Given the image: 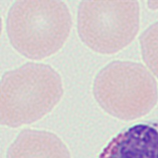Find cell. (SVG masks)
<instances>
[{
	"label": "cell",
	"mask_w": 158,
	"mask_h": 158,
	"mask_svg": "<svg viewBox=\"0 0 158 158\" xmlns=\"http://www.w3.org/2000/svg\"><path fill=\"white\" fill-rule=\"evenodd\" d=\"M72 25L65 3L51 0L16 1L6 22L11 45L31 60H42L57 52L66 42Z\"/></svg>",
	"instance_id": "obj_1"
},
{
	"label": "cell",
	"mask_w": 158,
	"mask_h": 158,
	"mask_svg": "<svg viewBox=\"0 0 158 158\" xmlns=\"http://www.w3.org/2000/svg\"><path fill=\"white\" fill-rule=\"evenodd\" d=\"M2 121L10 126L33 122L49 112L63 92L62 78L48 65L27 63L2 77Z\"/></svg>",
	"instance_id": "obj_2"
},
{
	"label": "cell",
	"mask_w": 158,
	"mask_h": 158,
	"mask_svg": "<svg viewBox=\"0 0 158 158\" xmlns=\"http://www.w3.org/2000/svg\"><path fill=\"white\" fill-rule=\"evenodd\" d=\"M139 27L136 1H82L77 13L81 40L102 54L121 50L134 39Z\"/></svg>",
	"instance_id": "obj_3"
},
{
	"label": "cell",
	"mask_w": 158,
	"mask_h": 158,
	"mask_svg": "<svg viewBox=\"0 0 158 158\" xmlns=\"http://www.w3.org/2000/svg\"><path fill=\"white\" fill-rule=\"evenodd\" d=\"M156 88L154 78L145 67L128 61L107 65L97 74L94 85L95 94L104 107L124 118L139 114L137 108L141 98Z\"/></svg>",
	"instance_id": "obj_4"
},
{
	"label": "cell",
	"mask_w": 158,
	"mask_h": 158,
	"mask_svg": "<svg viewBox=\"0 0 158 158\" xmlns=\"http://www.w3.org/2000/svg\"><path fill=\"white\" fill-rule=\"evenodd\" d=\"M98 158H158V121L125 129L112 138Z\"/></svg>",
	"instance_id": "obj_5"
},
{
	"label": "cell",
	"mask_w": 158,
	"mask_h": 158,
	"mask_svg": "<svg viewBox=\"0 0 158 158\" xmlns=\"http://www.w3.org/2000/svg\"><path fill=\"white\" fill-rule=\"evenodd\" d=\"M139 40L143 59L158 78V22L142 33Z\"/></svg>",
	"instance_id": "obj_6"
}]
</instances>
